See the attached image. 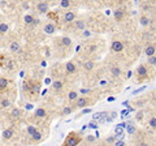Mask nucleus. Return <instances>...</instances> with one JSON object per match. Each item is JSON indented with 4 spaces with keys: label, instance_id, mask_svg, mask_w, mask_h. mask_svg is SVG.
Instances as JSON below:
<instances>
[{
    "label": "nucleus",
    "instance_id": "f704fd0d",
    "mask_svg": "<svg viewBox=\"0 0 156 146\" xmlns=\"http://www.w3.org/2000/svg\"><path fill=\"white\" fill-rule=\"evenodd\" d=\"M143 119V112L139 111V112H136V120H142Z\"/></svg>",
    "mask_w": 156,
    "mask_h": 146
},
{
    "label": "nucleus",
    "instance_id": "f03ea898",
    "mask_svg": "<svg viewBox=\"0 0 156 146\" xmlns=\"http://www.w3.org/2000/svg\"><path fill=\"white\" fill-rule=\"evenodd\" d=\"M124 50V43L120 40H113L112 42V51L114 52H121Z\"/></svg>",
    "mask_w": 156,
    "mask_h": 146
},
{
    "label": "nucleus",
    "instance_id": "423d86ee",
    "mask_svg": "<svg viewBox=\"0 0 156 146\" xmlns=\"http://www.w3.org/2000/svg\"><path fill=\"white\" fill-rule=\"evenodd\" d=\"M122 17H124V11H122V9L114 11V20L117 21V22H120V21L122 20Z\"/></svg>",
    "mask_w": 156,
    "mask_h": 146
},
{
    "label": "nucleus",
    "instance_id": "a211bd4d",
    "mask_svg": "<svg viewBox=\"0 0 156 146\" xmlns=\"http://www.w3.org/2000/svg\"><path fill=\"white\" fill-rule=\"evenodd\" d=\"M8 86V80L7 78H0V89H5Z\"/></svg>",
    "mask_w": 156,
    "mask_h": 146
},
{
    "label": "nucleus",
    "instance_id": "6ab92c4d",
    "mask_svg": "<svg viewBox=\"0 0 156 146\" xmlns=\"http://www.w3.org/2000/svg\"><path fill=\"white\" fill-rule=\"evenodd\" d=\"M52 86H53L55 90H60V89L63 88V83H61L60 81H55V82L52 83Z\"/></svg>",
    "mask_w": 156,
    "mask_h": 146
},
{
    "label": "nucleus",
    "instance_id": "aec40b11",
    "mask_svg": "<svg viewBox=\"0 0 156 146\" xmlns=\"http://www.w3.org/2000/svg\"><path fill=\"white\" fill-rule=\"evenodd\" d=\"M8 31V25L7 24H0V34H5Z\"/></svg>",
    "mask_w": 156,
    "mask_h": 146
},
{
    "label": "nucleus",
    "instance_id": "a878e982",
    "mask_svg": "<svg viewBox=\"0 0 156 146\" xmlns=\"http://www.w3.org/2000/svg\"><path fill=\"white\" fill-rule=\"evenodd\" d=\"M33 140H34V141H41V140H42V134L39 133V132H35V133L33 134Z\"/></svg>",
    "mask_w": 156,
    "mask_h": 146
},
{
    "label": "nucleus",
    "instance_id": "393cba45",
    "mask_svg": "<svg viewBox=\"0 0 156 146\" xmlns=\"http://www.w3.org/2000/svg\"><path fill=\"white\" fill-rule=\"evenodd\" d=\"M9 104H11V102H9L8 99H3L2 102H0V106H2L3 108H5V107H9Z\"/></svg>",
    "mask_w": 156,
    "mask_h": 146
},
{
    "label": "nucleus",
    "instance_id": "39448f33",
    "mask_svg": "<svg viewBox=\"0 0 156 146\" xmlns=\"http://www.w3.org/2000/svg\"><path fill=\"white\" fill-rule=\"evenodd\" d=\"M38 11L41 12V13H47L48 12V4L47 3H39L38 4Z\"/></svg>",
    "mask_w": 156,
    "mask_h": 146
},
{
    "label": "nucleus",
    "instance_id": "20e7f679",
    "mask_svg": "<svg viewBox=\"0 0 156 146\" xmlns=\"http://www.w3.org/2000/svg\"><path fill=\"white\" fill-rule=\"evenodd\" d=\"M89 103H90V100H89L87 98H85V97L77 98V106L80 107V108H83V107L89 106Z\"/></svg>",
    "mask_w": 156,
    "mask_h": 146
},
{
    "label": "nucleus",
    "instance_id": "37998d69",
    "mask_svg": "<svg viewBox=\"0 0 156 146\" xmlns=\"http://www.w3.org/2000/svg\"><path fill=\"white\" fill-rule=\"evenodd\" d=\"M95 48H96V47H95V46H91V47H90V51H94V50H95Z\"/></svg>",
    "mask_w": 156,
    "mask_h": 146
},
{
    "label": "nucleus",
    "instance_id": "6e6552de",
    "mask_svg": "<svg viewBox=\"0 0 156 146\" xmlns=\"http://www.w3.org/2000/svg\"><path fill=\"white\" fill-rule=\"evenodd\" d=\"M114 133H116V138H122V133H124V128L121 125L114 128Z\"/></svg>",
    "mask_w": 156,
    "mask_h": 146
},
{
    "label": "nucleus",
    "instance_id": "9d476101",
    "mask_svg": "<svg viewBox=\"0 0 156 146\" xmlns=\"http://www.w3.org/2000/svg\"><path fill=\"white\" fill-rule=\"evenodd\" d=\"M64 18H65L66 22H72V21H74V18H75V14H74L73 12H66Z\"/></svg>",
    "mask_w": 156,
    "mask_h": 146
},
{
    "label": "nucleus",
    "instance_id": "c756f323",
    "mask_svg": "<svg viewBox=\"0 0 156 146\" xmlns=\"http://www.w3.org/2000/svg\"><path fill=\"white\" fill-rule=\"evenodd\" d=\"M60 5H61L63 8H68V7L70 5V2H69V0H61Z\"/></svg>",
    "mask_w": 156,
    "mask_h": 146
},
{
    "label": "nucleus",
    "instance_id": "dca6fc26",
    "mask_svg": "<svg viewBox=\"0 0 156 146\" xmlns=\"http://www.w3.org/2000/svg\"><path fill=\"white\" fill-rule=\"evenodd\" d=\"M126 128H128V133H130V134L135 133V127L133 125V123H128L126 124Z\"/></svg>",
    "mask_w": 156,
    "mask_h": 146
},
{
    "label": "nucleus",
    "instance_id": "2eb2a0df",
    "mask_svg": "<svg viewBox=\"0 0 156 146\" xmlns=\"http://www.w3.org/2000/svg\"><path fill=\"white\" fill-rule=\"evenodd\" d=\"M18 50H20L18 42H12V43H11V51H12V52H17Z\"/></svg>",
    "mask_w": 156,
    "mask_h": 146
},
{
    "label": "nucleus",
    "instance_id": "5701e85b",
    "mask_svg": "<svg viewBox=\"0 0 156 146\" xmlns=\"http://www.w3.org/2000/svg\"><path fill=\"white\" fill-rule=\"evenodd\" d=\"M68 98H69V100H74V99L78 98V93L77 91H70L69 95H68Z\"/></svg>",
    "mask_w": 156,
    "mask_h": 146
},
{
    "label": "nucleus",
    "instance_id": "72a5a7b5",
    "mask_svg": "<svg viewBox=\"0 0 156 146\" xmlns=\"http://www.w3.org/2000/svg\"><path fill=\"white\" fill-rule=\"evenodd\" d=\"M72 112V108L70 107H65L64 110H63V115H69Z\"/></svg>",
    "mask_w": 156,
    "mask_h": 146
},
{
    "label": "nucleus",
    "instance_id": "a19ab883",
    "mask_svg": "<svg viewBox=\"0 0 156 146\" xmlns=\"http://www.w3.org/2000/svg\"><path fill=\"white\" fill-rule=\"evenodd\" d=\"M90 90H87V89H83V90H81V93H89Z\"/></svg>",
    "mask_w": 156,
    "mask_h": 146
},
{
    "label": "nucleus",
    "instance_id": "58836bf2",
    "mask_svg": "<svg viewBox=\"0 0 156 146\" xmlns=\"http://www.w3.org/2000/svg\"><path fill=\"white\" fill-rule=\"evenodd\" d=\"M83 35H85V37H90V35H91V33H90L89 30H85V31H83Z\"/></svg>",
    "mask_w": 156,
    "mask_h": 146
},
{
    "label": "nucleus",
    "instance_id": "2f4dec72",
    "mask_svg": "<svg viewBox=\"0 0 156 146\" xmlns=\"http://www.w3.org/2000/svg\"><path fill=\"white\" fill-rule=\"evenodd\" d=\"M150 125L152 128H156V117H151L150 119Z\"/></svg>",
    "mask_w": 156,
    "mask_h": 146
},
{
    "label": "nucleus",
    "instance_id": "b1692460",
    "mask_svg": "<svg viewBox=\"0 0 156 146\" xmlns=\"http://www.w3.org/2000/svg\"><path fill=\"white\" fill-rule=\"evenodd\" d=\"M61 42H63V45H64V46H70V45H72V40H70V38H66V37L61 38Z\"/></svg>",
    "mask_w": 156,
    "mask_h": 146
},
{
    "label": "nucleus",
    "instance_id": "4be33fe9",
    "mask_svg": "<svg viewBox=\"0 0 156 146\" xmlns=\"http://www.w3.org/2000/svg\"><path fill=\"white\" fill-rule=\"evenodd\" d=\"M92 68H94V63H92L91 60L85 63V69H86V71H91Z\"/></svg>",
    "mask_w": 156,
    "mask_h": 146
},
{
    "label": "nucleus",
    "instance_id": "473e14b6",
    "mask_svg": "<svg viewBox=\"0 0 156 146\" xmlns=\"http://www.w3.org/2000/svg\"><path fill=\"white\" fill-rule=\"evenodd\" d=\"M107 142H108V143H114V142H116V136L108 137V138H107Z\"/></svg>",
    "mask_w": 156,
    "mask_h": 146
},
{
    "label": "nucleus",
    "instance_id": "0eeeda50",
    "mask_svg": "<svg viewBox=\"0 0 156 146\" xmlns=\"http://www.w3.org/2000/svg\"><path fill=\"white\" fill-rule=\"evenodd\" d=\"M155 52H156V48H155L153 46H147L146 50H144V54H146L148 57H150V56H153Z\"/></svg>",
    "mask_w": 156,
    "mask_h": 146
},
{
    "label": "nucleus",
    "instance_id": "ddd939ff",
    "mask_svg": "<svg viewBox=\"0 0 156 146\" xmlns=\"http://www.w3.org/2000/svg\"><path fill=\"white\" fill-rule=\"evenodd\" d=\"M35 115H36L38 117H44V116L47 115V112H46L44 108H36V110H35Z\"/></svg>",
    "mask_w": 156,
    "mask_h": 146
},
{
    "label": "nucleus",
    "instance_id": "c85d7f7f",
    "mask_svg": "<svg viewBox=\"0 0 156 146\" xmlns=\"http://www.w3.org/2000/svg\"><path fill=\"white\" fill-rule=\"evenodd\" d=\"M34 21H35V20H34L31 16H29V14H27V16H25V22H26V24H33Z\"/></svg>",
    "mask_w": 156,
    "mask_h": 146
},
{
    "label": "nucleus",
    "instance_id": "e433bc0d",
    "mask_svg": "<svg viewBox=\"0 0 156 146\" xmlns=\"http://www.w3.org/2000/svg\"><path fill=\"white\" fill-rule=\"evenodd\" d=\"M89 127H90V128H92V129H95V128L98 127V124H96L95 121H91V123L89 124Z\"/></svg>",
    "mask_w": 156,
    "mask_h": 146
},
{
    "label": "nucleus",
    "instance_id": "4c0bfd02",
    "mask_svg": "<svg viewBox=\"0 0 156 146\" xmlns=\"http://www.w3.org/2000/svg\"><path fill=\"white\" fill-rule=\"evenodd\" d=\"M86 140H87L89 142H94V140H95V138H94L92 136H87V138H86Z\"/></svg>",
    "mask_w": 156,
    "mask_h": 146
},
{
    "label": "nucleus",
    "instance_id": "c9c22d12",
    "mask_svg": "<svg viewBox=\"0 0 156 146\" xmlns=\"http://www.w3.org/2000/svg\"><path fill=\"white\" fill-rule=\"evenodd\" d=\"M114 146H125V142L124 141H116L114 142Z\"/></svg>",
    "mask_w": 156,
    "mask_h": 146
},
{
    "label": "nucleus",
    "instance_id": "7ed1b4c3",
    "mask_svg": "<svg viewBox=\"0 0 156 146\" xmlns=\"http://www.w3.org/2000/svg\"><path fill=\"white\" fill-rule=\"evenodd\" d=\"M138 77H139V81H143L146 77H147V69H146V67L144 65H139L138 67Z\"/></svg>",
    "mask_w": 156,
    "mask_h": 146
},
{
    "label": "nucleus",
    "instance_id": "1a4fd4ad",
    "mask_svg": "<svg viewBox=\"0 0 156 146\" xmlns=\"http://www.w3.org/2000/svg\"><path fill=\"white\" fill-rule=\"evenodd\" d=\"M66 72L68 73H74L75 72V65H74V63H72V61H68L66 63Z\"/></svg>",
    "mask_w": 156,
    "mask_h": 146
},
{
    "label": "nucleus",
    "instance_id": "ea45409f",
    "mask_svg": "<svg viewBox=\"0 0 156 146\" xmlns=\"http://www.w3.org/2000/svg\"><path fill=\"white\" fill-rule=\"evenodd\" d=\"M142 90H144V88H141V89H138V90H135V91H134V94H138V93H141Z\"/></svg>",
    "mask_w": 156,
    "mask_h": 146
},
{
    "label": "nucleus",
    "instance_id": "cd10ccee",
    "mask_svg": "<svg viewBox=\"0 0 156 146\" xmlns=\"http://www.w3.org/2000/svg\"><path fill=\"white\" fill-rule=\"evenodd\" d=\"M20 115H21V111H20L18 108H14V110L12 111V116H13V117H16V119H17Z\"/></svg>",
    "mask_w": 156,
    "mask_h": 146
},
{
    "label": "nucleus",
    "instance_id": "79ce46f5",
    "mask_svg": "<svg viewBox=\"0 0 156 146\" xmlns=\"http://www.w3.org/2000/svg\"><path fill=\"white\" fill-rule=\"evenodd\" d=\"M90 111H91V110H90V108H86V110H85V111H83V114H87V112H90Z\"/></svg>",
    "mask_w": 156,
    "mask_h": 146
},
{
    "label": "nucleus",
    "instance_id": "9b49d317",
    "mask_svg": "<svg viewBox=\"0 0 156 146\" xmlns=\"http://www.w3.org/2000/svg\"><path fill=\"white\" fill-rule=\"evenodd\" d=\"M44 31H46L47 34H53V33H55V25L47 24V25L44 26Z\"/></svg>",
    "mask_w": 156,
    "mask_h": 146
},
{
    "label": "nucleus",
    "instance_id": "49530a36",
    "mask_svg": "<svg viewBox=\"0 0 156 146\" xmlns=\"http://www.w3.org/2000/svg\"><path fill=\"white\" fill-rule=\"evenodd\" d=\"M135 2H136V0H135Z\"/></svg>",
    "mask_w": 156,
    "mask_h": 146
},
{
    "label": "nucleus",
    "instance_id": "f8f14e48",
    "mask_svg": "<svg viewBox=\"0 0 156 146\" xmlns=\"http://www.w3.org/2000/svg\"><path fill=\"white\" fill-rule=\"evenodd\" d=\"M12 136H13V131L12 129H5L3 132V138L4 140H9V138H12Z\"/></svg>",
    "mask_w": 156,
    "mask_h": 146
},
{
    "label": "nucleus",
    "instance_id": "a18cd8bd",
    "mask_svg": "<svg viewBox=\"0 0 156 146\" xmlns=\"http://www.w3.org/2000/svg\"><path fill=\"white\" fill-rule=\"evenodd\" d=\"M81 146H83V145H81Z\"/></svg>",
    "mask_w": 156,
    "mask_h": 146
},
{
    "label": "nucleus",
    "instance_id": "4468645a",
    "mask_svg": "<svg viewBox=\"0 0 156 146\" xmlns=\"http://www.w3.org/2000/svg\"><path fill=\"white\" fill-rule=\"evenodd\" d=\"M111 73H112L114 77H119V76L121 74V68H119V67H113V68L111 69Z\"/></svg>",
    "mask_w": 156,
    "mask_h": 146
},
{
    "label": "nucleus",
    "instance_id": "412c9836",
    "mask_svg": "<svg viewBox=\"0 0 156 146\" xmlns=\"http://www.w3.org/2000/svg\"><path fill=\"white\" fill-rule=\"evenodd\" d=\"M75 28L80 29V30H83L85 29V22L83 21H75Z\"/></svg>",
    "mask_w": 156,
    "mask_h": 146
},
{
    "label": "nucleus",
    "instance_id": "7c9ffc66",
    "mask_svg": "<svg viewBox=\"0 0 156 146\" xmlns=\"http://www.w3.org/2000/svg\"><path fill=\"white\" fill-rule=\"evenodd\" d=\"M148 63L151 65H156V56L153 55V56H150L148 57Z\"/></svg>",
    "mask_w": 156,
    "mask_h": 146
},
{
    "label": "nucleus",
    "instance_id": "c03bdc74",
    "mask_svg": "<svg viewBox=\"0 0 156 146\" xmlns=\"http://www.w3.org/2000/svg\"><path fill=\"white\" fill-rule=\"evenodd\" d=\"M139 146H148L147 143H139Z\"/></svg>",
    "mask_w": 156,
    "mask_h": 146
},
{
    "label": "nucleus",
    "instance_id": "f257e3e1",
    "mask_svg": "<svg viewBox=\"0 0 156 146\" xmlns=\"http://www.w3.org/2000/svg\"><path fill=\"white\" fill-rule=\"evenodd\" d=\"M80 142H81V136L77 134L75 132H72V133L66 137V140L64 141L63 146H77Z\"/></svg>",
    "mask_w": 156,
    "mask_h": 146
},
{
    "label": "nucleus",
    "instance_id": "bb28decb",
    "mask_svg": "<svg viewBox=\"0 0 156 146\" xmlns=\"http://www.w3.org/2000/svg\"><path fill=\"white\" fill-rule=\"evenodd\" d=\"M35 132H36V128H35V127H33V125H30V127L27 128V134L33 136V134H34Z\"/></svg>",
    "mask_w": 156,
    "mask_h": 146
},
{
    "label": "nucleus",
    "instance_id": "f3484780",
    "mask_svg": "<svg viewBox=\"0 0 156 146\" xmlns=\"http://www.w3.org/2000/svg\"><path fill=\"white\" fill-rule=\"evenodd\" d=\"M148 24H150V18L146 17V16H142V17H141V25H142V26H147Z\"/></svg>",
    "mask_w": 156,
    "mask_h": 146
}]
</instances>
